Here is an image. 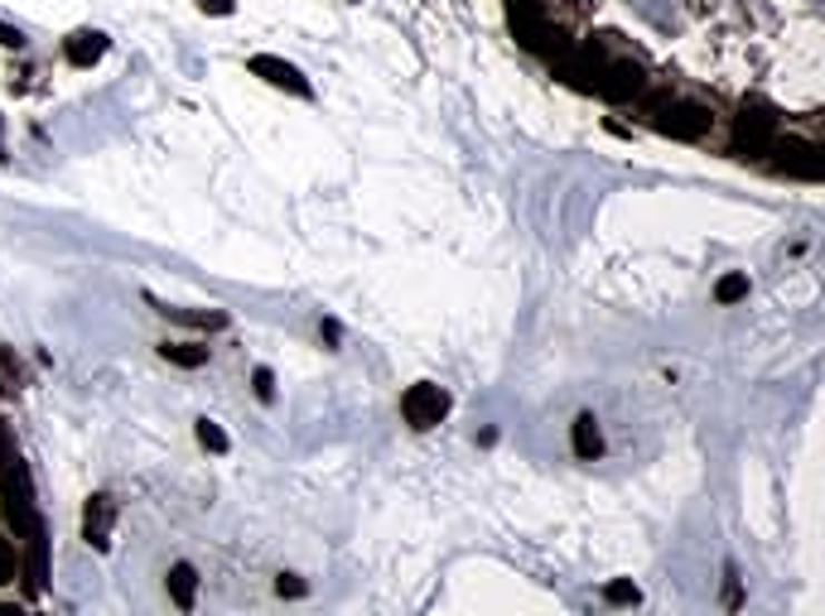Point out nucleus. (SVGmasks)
Returning a JSON list of instances; mask_svg holds the SVG:
<instances>
[{
    "label": "nucleus",
    "instance_id": "obj_23",
    "mask_svg": "<svg viewBox=\"0 0 825 616\" xmlns=\"http://www.w3.org/2000/svg\"><path fill=\"white\" fill-rule=\"evenodd\" d=\"M203 10H208V14H232V0H203Z\"/></svg>",
    "mask_w": 825,
    "mask_h": 616
},
{
    "label": "nucleus",
    "instance_id": "obj_14",
    "mask_svg": "<svg viewBox=\"0 0 825 616\" xmlns=\"http://www.w3.org/2000/svg\"><path fill=\"white\" fill-rule=\"evenodd\" d=\"M603 603H608V607H637V603H642V593H637V583L613 578V583L603 588Z\"/></svg>",
    "mask_w": 825,
    "mask_h": 616
},
{
    "label": "nucleus",
    "instance_id": "obj_20",
    "mask_svg": "<svg viewBox=\"0 0 825 616\" xmlns=\"http://www.w3.org/2000/svg\"><path fill=\"white\" fill-rule=\"evenodd\" d=\"M275 593H281V597H304L310 588H304V583H299L295 574H281V578H275Z\"/></svg>",
    "mask_w": 825,
    "mask_h": 616
},
{
    "label": "nucleus",
    "instance_id": "obj_3",
    "mask_svg": "<svg viewBox=\"0 0 825 616\" xmlns=\"http://www.w3.org/2000/svg\"><path fill=\"white\" fill-rule=\"evenodd\" d=\"M507 24H512V34L517 43L527 53H541V58H556L564 53L570 43H560V34H550V24H546V14L531 6V0H507Z\"/></svg>",
    "mask_w": 825,
    "mask_h": 616
},
{
    "label": "nucleus",
    "instance_id": "obj_10",
    "mask_svg": "<svg viewBox=\"0 0 825 616\" xmlns=\"http://www.w3.org/2000/svg\"><path fill=\"white\" fill-rule=\"evenodd\" d=\"M63 53L72 68H92L97 58L107 53V34H101V29H78V34L63 39Z\"/></svg>",
    "mask_w": 825,
    "mask_h": 616
},
{
    "label": "nucleus",
    "instance_id": "obj_8",
    "mask_svg": "<svg viewBox=\"0 0 825 616\" xmlns=\"http://www.w3.org/2000/svg\"><path fill=\"white\" fill-rule=\"evenodd\" d=\"M252 72L256 78H266L271 87H281V92H295V97H310V78L295 68V63H285V58H275V53H256L252 58Z\"/></svg>",
    "mask_w": 825,
    "mask_h": 616
},
{
    "label": "nucleus",
    "instance_id": "obj_5",
    "mask_svg": "<svg viewBox=\"0 0 825 616\" xmlns=\"http://www.w3.org/2000/svg\"><path fill=\"white\" fill-rule=\"evenodd\" d=\"M401 415L411 429H434V424L449 415V395L440 386H430V380H420V386L401 395Z\"/></svg>",
    "mask_w": 825,
    "mask_h": 616
},
{
    "label": "nucleus",
    "instance_id": "obj_13",
    "mask_svg": "<svg viewBox=\"0 0 825 616\" xmlns=\"http://www.w3.org/2000/svg\"><path fill=\"white\" fill-rule=\"evenodd\" d=\"M159 357L174 361V366H184V371H198V366L208 361V347H194V342H165V347H159Z\"/></svg>",
    "mask_w": 825,
    "mask_h": 616
},
{
    "label": "nucleus",
    "instance_id": "obj_6",
    "mask_svg": "<svg viewBox=\"0 0 825 616\" xmlns=\"http://www.w3.org/2000/svg\"><path fill=\"white\" fill-rule=\"evenodd\" d=\"M767 150L782 155L777 169L792 173V179H821V150H816L811 140H792V136H787V140H773Z\"/></svg>",
    "mask_w": 825,
    "mask_h": 616
},
{
    "label": "nucleus",
    "instance_id": "obj_19",
    "mask_svg": "<svg viewBox=\"0 0 825 616\" xmlns=\"http://www.w3.org/2000/svg\"><path fill=\"white\" fill-rule=\"evenodd\" d=\"M252 386H256V395H261V400H275V376L266 371V366H256V376H252Z\"/></svg>",
    "mask_w": 825,
    "mask_h": 616
},
{
    "label": "nucleus",
    "instance_id": "obj_1",
    "mask_svg": "<svg viewBox=\"0 0 825 616\" xmlns=\"http://www.w3.org/2000/svg\"><path fill=\"white\" fill-rule=\"evenodd\" d=\"M637 107L647 111L651 130H661V136H671V140H700L709 130V107H700V101H680V97H666V92H642V97H637Z\"/></svg>",
    "mask_w": 825,
    "mask_h": 616
},
{
    "label": "nucleus",
    "instance_id": "obj_4",
    "mask_svg": "<svg viewBox=\"0 0 825 616\" xmlns=\"http://www.w3.org/2000/svg\"><path fill=\"white\" fill-rule=\"evenodd\" d=\"M773 140H777V111L763 107V101H744V111L734 116V150L744 159H763Z\"/></svg>",
    "mask_w": 825,
    "mask_h": 616
},
{
    "label": "nucleus",
    "instance_id": "obj_25",
    "mask_svg": "<svg viewBox=\"0 0 825 616\" xmlns=\"http://www.w3.org/2000/svg\"><path fill=\"white\" fill-rule=\"evenodd\" d=\"M0 155H6V140H0Z\"/></svg>",
    "mask_w": 825,
    "mask_h": 616
},
{
    "label": "nucleus",
    "instance_id": "obj_12",
    "mask_svg": "<svg viewBox=\"0 0 825 616\" xmlns=\"http://www.w3.org/2000/svg\"><path fill=\"white\" fill-rule=\"evenodd\" d=\"M169 597H174V607H194V597H198V574L188 564H174L169 568Z\"/></svg>",
    "mask_w": 825,
    "mask_h": 616
},
{
    "label": "nucleus",
    "instance_id": "obj_7",
    "mask_svg": "<svg viewBox=\"0 0 825 616\" xmlns=\"http://www.w3.org/2000/svg\"><path fill=\"white\" fill-rule=\"evenodd\" d=\"M111 525H116V501L107 491H97L92 501L82 506V539L92 549H111Z\"/></svg>",
    "mask_w": 825,
    "mask_h": 616
},
{
    "label": "nucleus",
    "instance_id": "obj_9",
    "mask_svg": "<svg viewBox=\"0 0 825 616\" xmlns=\"http://www.w3.org/2000/svg\"><path fill=\"white\" fill-rule=\"evenodd\" d=\"M24 539H29L24 588H29V597H39V593H43V583H49V539H43V525H35V530H29Z\"/></svg>",
    "mask_w": 825,
    "mask_h": 616
},
{
    "label": "nucleus",
    "instance_id": "obj_21",
    "mask_svg": "<svg viewBox=\"0 0 825 616\" xmlns=\"http://www.w3.org/2000/svg\"><path fill=\"white\" fill-rule=\"evenodd\" d=\"M724 578H729V588H724V603H729V607H738V603H744V593H738V578H734V568H724Z\"/></svg>",
    "mask_w": 825,
    "mask_h": 616
},
{
    "label": "nucleus",
    "instance_id": "obj_16",
    "mask_svg": "<svg viewBox=\"0 0 825 616\" xmlns=\"http://www.w3.org/2000/svg\"><path fill=\"white\" fill-rule=\"evenodd\" d=\"M715 299H719V304H738V299H748V275H724V280L715 285Z\"/></svg>",
    "mask_w": 825,
    "mask_h": 616
},
{
    "label": "nucleus",
    "instance_id": "obj_11",
    "mask_svg": "<svg viewBox=\"0 0 825 616\" xmlns=\"http://www.w3.org/2000/svg\"><path fill=\"white\" fill-rule=\"evenodd\" d=\"M570 444H574V458H585V463L599 458V453H603L599 419H593V415H579V419H574V429H570Z\"/></svg>",
    "mask_w": 825,
    "mask_h": 616
},
{
    "label": "nucleus",
    "instance_id": "obj_22",
    "mask_svg": "<svg viewBox=\"0 0 825 616\" xmlns=\"http://www.w3.org/2000/svg\"><path fill=\"white\" fill-rule=\"evenodd\" d=\"M0 43H6V49H20V43H24V34H20V29H10L6 20H0Z\"/></svg>",
    "mask_w": 825,
    "mask_h": 616
},
{
    "label": "nucleus",
    "instance_id": "obj_15",
    "mask_svg": "<svg viewBox=\"0 0 825 616\" xmlns=\"http://www.w3.org/2000/svg\"><path fill=\"white\" fill-rule=\"evenodd\" d=\"M159 314L188 322V328H227V314H194V308H159Z\"/></svg>",
    "mask_w": 825,
    "mask_h": 616
},
{
    "label": "nucleus",
    "instance_id": "obj_17",
    "mask_svg": "<svg viewBox=\"0 0 825 616\" xmlns=\"http://www.w3.org/2000/svg\"><path fill=\"white\" fill-rule=\"evenodd\" d=\"M194 434H198V444L208 448V453H227V448H232V444H227V434L217 429L213 419H198V429H194Z\"/></svg>",
    "mask_w": 825,
    "mask_h": 616
},
{
    "label": "nucleus",
    "instance_id": "obj_2",
    "mask_svg": "<svg viewBox=\"0 0 825 616\" xmlns=\"http://www.w3.org/2000/svg\"><path fill=\"white\" fill-rule=\"evenodd\" d=\"M0 506H6V525L14 535H29L39 525V510H35V481H29V467L14 458L0 463Z\"/></svg>",
    "mask_w": 825,
    "mask_h": 616
},
{
    "label": "nucleus",
    "instance_id": "obj_24",
    "mask_svg": "<svg viewBox=\"0 0 825 616\" xmlns=\"http://www.w3.org/2000/svg\"><path fill=\"white\" fill-rule=\"evenodd\" d=\"M10 453H14V448H10V429H6V424H0V463H6Z\"/></svg>",
    "mask_w": 825,
    "mask_h": 616
},
{
    "label": "nucleus",
    "instance_id": "obj_18",
    "mask_svg": "<svg viewBox=\"0 0 825 616\" xmlns=\"http://www.w3.org/2000/svg\"><path fill=\"white\" fill-rule=\"evenodd\" d=\"M14 568H20V559H14V545L0 535V583H14Z\"/></svg>",
    "mask_w": 825,
    "mask_h": 616
}]
</instances>
